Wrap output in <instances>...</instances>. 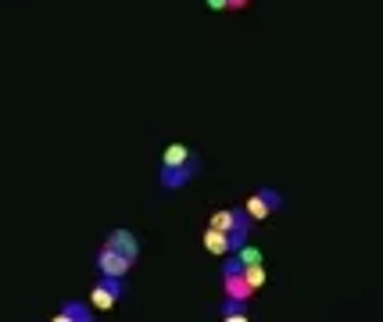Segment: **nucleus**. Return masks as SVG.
Listing matches in <instances>:
<instances>
[{
    "mask_svg": "<svg viewBox=\"0 0 383 322\" xmlns=\"http://www.w3.org/2000/svg\"><path fill=\"white\" fill-rule=\"evenodd\" d=\"M104 244L115 247V251H122L125 258H133V262H136V254H140V240H136V233H133V229H112Z\"/></svg>",
    "mask_w": 383,
    "mask_h": 322,
    "instance_id": "obj_5",
    "label": "nucleus"
},
{
    "mask_svg": "<svg viewBox=\"0 0 383 322\" xmlns=\"http://www.w3.org/2000/svg\"><path fill=\"white\" fill-rule=\"evenodd\" d=\"M93 319V308L82 305V301H65L57 308V322H90Z\"/></svg>",
    "mask_w": 383,
    "mask_h": 322,
    "instance_id": "obj_7",
    "label": "nucleus"
},
{
    "mask_svg": "<svg viewBox=\"0 0 383 322\" xmlns=\"http://www.w3.org/2000/svg\"><path fill=\"white\" fill-rule=\"evenodd\" d=\"M244 279H247V287H251V290H262V283H265V269H262V262H258V265H244Z\"/></svg>",
    "mask_w": 383,
    "mask_h": 322,
    "instance_id": "obj_11",
    "label": "nucleus"
},
{
    "mask_svg": "<svg viewBox=\"0 0 383 322\" xmlns=\"http://www.w3.org/2000/svg\"><path fill=\"white\" fill-rule=\"evenodd\" d=\"M204 247H208L211 254H219V258L233 254V251H229V236H226L222 229H215V226H208V229H204Z\"/></svg>",
    "mask_w": 383,
    "mask_h": 322,
    "instance_id": "obj_8",
    "label": "nucleus"
},
{
    "mask_svg": "<svg viewBox=\"0 0 383 322\" xmlns=\"http://www.w3.org/2000/svg\"><path fill=\"white\" fill-rule=\"evenodd\" d=\"M97 269L108 272V276H122V279H125V272L133 269V258H125L122 251H115V247L104 244V247L97 251Z\"/></svg>",
    "mask_w": 383,
    "mask_h": 322,
    "instance_id": "obj_4",
    "label": "nucleus"
},
{
    "mask_svg": "<svg viewBox=\"0 0 383 322\" xmlns=\"http://www.w3.org/2000/svg\"><path fill=\"white\" fill-rule=\"evenodd\" d=\"M219 315L229 319V322H244L247 319V301H237V297H226L219 305Z\"/></svg>",
    "mask_w": 383,
    "mask_h": 322,
    "instance_id": "obj_9",
    "label": "nucleus"
},
{
    "mask_svg": "<svg viewBox=\"0 0 383 322\" xmlns=\"http://www.w3.org/2000/svg\"><path fill=\"white\" fill-rule=\"evenodd\" d=\"M283 204H287V201H283V197H280V193H276L272 186H262L258 193H251V197H247L244 211L251 215V222H254V219L262 222V219H269L272 211H283Z\"/></svg>",
    "mask_w": 383,
    "mask_h": 322,
    "instance_id": "obj_2",
    "label": "nucleus"
},
{
    "mask_svg": "<svg viewBox=\"0 0 383 322\" xmlns=\"http://www.w3.org/2000/svg\"><path fill=\"white\" fill-rule=\"evenodd\" d=\"M233 254H237L244 265H258V262H262V251H258V247H251V244H244L240 251H233Z\"/></svg>",
    "mask_w": 383,
    "mask_h": 322,
    "instance_id": "obj_12",
    "label": "nucleus"
},
{
    "mask_svg": "<svg viewBox=\"0 0 383 322\" xmlns=\"http://www.w3.org/2000/svg\"><path fill=\"white\" fill-rule=\"evenodd\" d=\"M219 279H222V290H226V297H237V301H251V297H254V290L247 287L244 272H229V276H219Z\"/></svg>",
    "mask_w": 383,
    "mask_h": 322,
    "instance_id": "obj_6",
    "label": "nucleus"
},
{
    "mask_svg": "<svg viewBox=\"0 0 383 322\" xmlns=\"http://www.w3.org/2000/svg\"><path fill=\"white\" fill-rule=\"evenodd\" d=\"M125 294V287H122V276H108V272H100V279L93 283V308H112L115 301Z\"/></svg>",
    "mask_w": 383,
    "mask_h": 322,
    "instance_id": "obj_3",
    "label": "nucleus"
},
{
    "mask_svg": "<svg viewBox=\"0 0 383 322\" xmlns=\"http://www.w3.org/2000/svg\"><path fill=\"white\" fill-rule=\"evenodd\" d=\"M201 172V158L194 154L190 161H183V165H161L158 168V186L161 190H183L190 179H194Z\"/></svg>",
    "mask_w": 383,
    "mask_h": 322,
    "instance_id": "obj_1",
    "label": "nucleus"
},
{
    "mask_svg": "<svg viewBox=\"0 0 383 322\" xmlns=\"http://www.w3.org/2000/svg\"><path fill=\"white\" fill-rule=\"evenodd\" d=\"M190 158H194V150H190V147H183V143H168L161 165H183V161H190Z\"/></svg>",
    "mask_w": 383,
    "mask_h": 322,
    "instance_id": "obj_10",
    "label": "nucleus"
},
{
    "mask_svg": "<svg viewBox=\"0 0 383 322\" xmlns=\"http://www.w3.org/2000/svg\"><path fill=\"white\" fill-rule=\"evenodd\" d=\"M247 8V0H229V11H244Z\"/></svg>",
    "mask_w": 383,
    "mask_h": 322,
    "instance_id": "obj_14",
    "label": "nucleus"
},
{
    "mask_svg": "<svg viewBox=\"0 0 383 322\" xmlns=\"http://www.w3.org/2000/svg\"><path fill=\"white\" fill-rule=\"evenodd\" d=\"M211 11H229V0H204Z\"/></svg>",
    "mask_w": 383,
    "mask_h": 322,
    "instance_id": "obj_13",
    "label": "nucleus"
}]
</instances>
